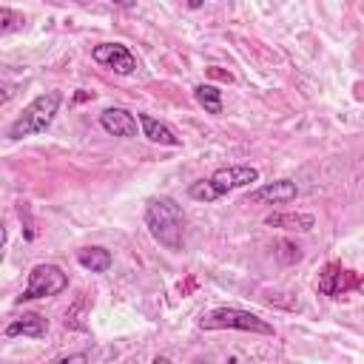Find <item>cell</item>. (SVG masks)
Here are the masks:
<instances>
[{"label": "cell", "instance_id": "17", "mask_svg": "<svg viewBox=\"0 0 364 364\" xmlns=\"http://www.w3.org/2000/svg\"><path fill=\"white\" fill-rule=\"evenodd\" d=\"M108 3H114V6H119V9H134V6H136V0H108Z\"/></svg>", "mask_w": 364, "mask_h": 364}, {"label": "cell", "instance_id": "3", "mask_svg": "<svg viewBox=\"0 0 364 364\" xmlns=\"http://www.w3.org/2000/svg\"><path fill=\"white\" fill-rule=\"evenodd\" d=\"M60 102H63V94L60 91H43V94H37L23 108V114L9 125L6 136L9 139H23V136H34V134L48 131V125L54 122V117L60 111Z\"/></svg>", "mask_w": 364, "mask_h": 364}, {"label": "cell", "instance_id": "15", "mask_svg": "<svg viewBox=\"0 0 364 364\" xmlns=\"http://www.w3.org/2000/svg\"><path fill=\"white\" fill-rule=\"evenodd\" d=\"M20 26H23V14H17L11 9H0V34H11Z\"/></svg>", "mask_w": 364, "mask_h": 364}, {"label": "cell", "instance_id": "14", "mask_svg": "<svg viewBox=\"0 0 364 364\" xmlns=\"http://www.w3.org/2000/svg\"><path fill=\"white\" fill-rule=\"evenodd\" d=\"M193 97L196 102L205 108V114H222V91L210 82H202L193 88Z\"/></svg>", "mask_w": 364, "mask_h": 364}, {"label": "cell", "instance_id": "18", "mask_svg": "<svg viewBox=\"0 0 364 364\" xmlns=\"http://www.w3.org/2000/svg\"><path fill=\"white\" fill-rule=\"evenodd\" d=\"M91 97H94V94H88V91H80L74 100H77V102H85V100H91Z\"/></svg>", "mask_w": 364, "mask_h": 364}, {"label": "cell", "instance_id": "4", "mask_svg": "<svg viewBox=\"0 0 364 364\" xmlns=\"http://www.w3.org/2000/svg\"><path fill=\"white\" fill-rule=\"evenodd\" d=\"M202 330H242V333H256V336H273V324L264 321L262 316L242 310V307H216L208 316L199 318Z\"/></svg>", "mask_w": 364, "mask_h": 364}, {"label": "cell", "instance_id": "11", "mask_svg": "<svg viewBox=\"0 0 364 364\" xmlns=\"http://www.w3.org/2000/svg\"><path fill=\"white\" fill-rule=\"evenodd\" d=\"M136 119H139L142 134H145L151 142H156V145H171V148H179V145H182V139H179L165 122H159L156 117H151V114H136Z\"/></svg>", "mask_w": 364, "mask_h": 364}, {"label": "cell", "instance_id": "10", "mask_svg": "<svg viewBox=\"0 0 364 364\" xmlns=\"http://www.w3.org/2000/svg\"><path fill=\"white\" fill-rule=\"evenodd\" d=\"M46 333H48V321H46L40 313H23L20 318H14V321L3 330V336H6V338H14V336L46 338Z\"/></svg>", "mask_w": 364, "mask_h": 364}, {"label": "cell", "instance_id": "6", "mask_svg": "<svg viewBox=\"0 0 364 364\" xmlns=\"http://www.w3.org/2000/svg\"><path fill=\"white\" fill-rule=\"evenodd\" d=\"M361 287H364V279H358L353 270H344L336 262H330L318 276V293H324L330 299H338V296H344L350 290H361Z\"/></svg>", "mask_w": 364, "mask_h": 364}, {"label": "cell", "instance_id": "13", "mask_svg": "<svg viewBox=\"0 0 364 364\" xmlns=\"http://www.w3.org/2000/svg\"><path fill=\"white\" fill-rule=\"evenodd\" d=\"M77 262H80V267H85L91 273H108V267L114 264V256H111V250L91 245V247H82L77 253Z\"/></svg>", "mask_w": 364, "mask_h": 364}, {"label": "cell", "instance_id": "12", "mask_svg": "<svg viewBox=\"0 0 364 364\" xmlns=\"http://www.w3.org/2000/svg\"><path fill=\"white\" fill-rule=\"evenodd\" d=\"M267 228H284V230H299V233H307L313 230L316 225V216L313 213H270L264 219Z\"/></svg>", "mask_w": 364, "mask_h": 364}, {"label": "cell", "instance_id": "8", "mask_svg": "<svg viewBox=\"0 0 364 364\" xmlns=\"http://www.w3.org/2000/svg\"><path fill=\"white\" fill-rule=\"evenodd\" d=\"M299 196V188L293 179H276L267 185H259L256 191L247 193V205H287Z\"/></svg>", "mask_w": 364, "mask_h": 364}, {"label": "cell", "instance_id": "1", "mask_svg": "<svg viewBox=\"0 0 364 364\" xmlns=\"http://www.w3.org/2000/svg\"><path fill=\"white\" fill-rule=\"evenodd\" d=\"M145 228L154 236V242H159L168 250H179L185 236V213L171 196L151 199L145 208Z\"/></svg>", "mask_w": 364, "mask_h": 364}, {"label": "cell", "instance_id": "19", "mask_svg": "<svg viewBox=\"0 0 364 364\" xmlns=\"http://www.w3.org/2000/svg\"><path fill=\"white\" fill-rule=\"evenodd\" d=\"M202 3H205V0H188V6H191V9H199Z\"/></svg>", "mask_w": 364, "mask_h": 364}, {"label": "cell", "instance_id": "16", "mask_svg": "<svg viewBox=\"0 0 364 364\" xmlns=\"http://www.w3.org/2000/svg\"><path fill=\"white\" fill-rule=\"evenodd\" d=\"M276 247H279V250H276V256H279L284 264H293V262H299V259H301V250H299V245H293V242H279Z\"/></svg>", "mask_w": 364, "mask_h": 364}, {"label": "cell", "instance_id": "5", "mask_svg": "<svg viewBox=\"0 0 364 364\" xmlns=\"http://www.w3.org/2000/svg\"><path fill=\"white\" fill-rule=\"evenodd\" d=\"M68 287V276L63 273V267L51 264V262H43V264H34L31 273H28V284L26 290L17 296V304L23 301H34V299H46V296H57Z\"/></svg>", "mask_w": 364, "mask_h": 364}, {"label": "cell", "instance_id": "9", "mask_svg": "<svg viewBox=\"0 0 364 364\" xmlns=\"http://www.w3.org/2000/svg\"><path fill=\"white\" fill-rule=\"evenodd\" d=\"M100 125H102V131L111 134V136L131 139V136H136V125H139V119H136L131 111L114 105V108H105V111L100 114Z\"/></svg>", "mask_w": 364, "mask_h": 364}, {"label": "cell", "instance_id": "2", "mask_svg": "<svg viewBox=\"0 0 364 364\" xmlns=\"http://www.w3.org/2000/svg\"><path fill=\"white\" fill-rule=\"evenodd\" d=\"M256 179H259V171L253 165H225V168H216L208 179L191 182L188 193L196 202H213V199H219V196H225L236 188H245Z\"/></svg>", "mask_w": 364, "mask_h": 364}, {"label": "cell", "instance_id": "7", "mask_svg": "<svg viewBox=\"0 0 364 364\" xmlns=\"http://www.w3.org/2000/svg\"><path fill=\"white\" fill-rule=\"evenodd\" d=\"M91 60L117 71V74H134L136 71V57L128 51V46L122 43H100L91 48Z\"/></svg>", "mask_w": 364, "mask_h": 364}]
</instances>
